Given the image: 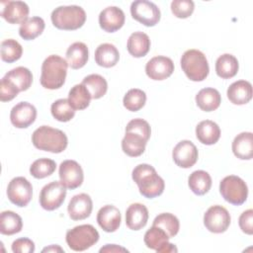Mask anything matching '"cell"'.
<instances>
[{
	"label": "cell",
	"mask_w": 253,
	"mask_h": 253,
	"mask_svg": "<svg viewBox=\"0 0 253 253\" xmlns=\"http://www.w3.org/2000/svg\"><path fill=\"white\" fill-rule=\"evenodd\" d=\"M131 177L144 198L153 199L164 192V180L157 174L155 168L149 164L142 163L135 166Z\"/></svg>",
	"instance_id": "obj_1"
},
{
	"label": "cell",
	"mask_w": 253,
	"mask_h": 253,
	"mask_svg": "<svg viewBox=\"0 0 253 253\" xmlns=\"http://www.w3.org/2000/svg\"><path fill=\"white\" fill-rule=\"evenodd\" d=\"M68 63L57 54L47 56L42 64L41 85L49 90L59 89L65 83Z\"/></svg>",
	"instance_id": "obj_2"
},
{
	"label": "cell",
	"mask_w": 253,
	"mask_h": 253,
	"mask_svg": "<svg viewBox=\"0 0 253 253\" xmlns=\"http://www.w3.org/2000/svg\"><path fill=\"white\" fill-rule=\"evenodd\" d=\"M32 142L34 146L40 150L61 153L67 147L68 138L66 134L58 128L42 126L33 132Z\"/></svg>",
	"instance_id": "obj_3"
},
{
	"label": "cell",
	"mask_w": 253,
	"mask_h": 253,
	"mask_svg": "<svg viewBox=\"0 0 253 253\" xmlns=\"http://www.w3.org/2000/svg\"><path fill=\"white\" fill-rule=\"evenodd\" d=\"M52 25L64 31H74L81 28L86 22L84 9L77 5L59 6L51 12Z\"/></svg>",
	"instance_id": "obj_4"
},
{
	"label": "cell",
	"mask_w": 253,
	"mask_h": 253,
	"mask_svg": "<svg viewBox=\"0 0 253 253\" xmlns=\"http://www.w3.org/2000/svg\"><path fill=\"white\" fill-rule=\"evenodd\" d=\"M182 70L192 81L199 82L205 80L210 72V66L206 55L199 49L186 50L180 60Z\"/></svg>",
	"instance_id": "obj_5"
},
{
	"label": "cell",
	"mask_w": 253,
	"mask_h": 253,
	"mask_svg": "<svg viewBox=\"0 0 253 253\" xmlns=\"http://www.w3.org/2000/svg\"><path fill=\"white\" fill-rule=\"evenodd\" d=\"M98 230L91 224H81L66 232L65 240L73 251H85L95 245L99 240Z\"/></svg>",
	"instance_id": "obj_6"
},
{
	"label": "cell",
	"mask_w": 253,
	"mask_h": 253,
	"mask_svg": "<svg viewBox=\"0 0 253 253\" xmlns=\"http://www.w3.org/2000/svg\"><path fill=\"white\" fill-rule=\"evenodd\" d=\"M219 193L227 203L241 206L247 200L248 187L240 177L229 175L220 181Z\"/></svg>",
	"instance_id": "obj_7"
},
{
	"label": "cell",
	"mask_w": 253,
	"mask_h": 253,
	"mask_svg": "<svg viewBox=\"0 0 253 253\" xmlns=\"http://www.w3.org/2000/svg\"><path fill=\"white\" fill-rule=\"evenodd\" d=\"M131 17L146 27H154L161 18L156 4L147 0H135L130 5Z\"/></svg>",
	"instance_id": "obj_8"
},
{
	"label": "cell",
	"mask_w": 253,
	"mask_h": 253,
	"mask_svg": "<svg viewBox=\"0 0 253 253\" xmlns=\"http://www.w3.org/2000/svg\"><path fill=\"white\" fill-rule=\"evenodd\" d=\"M66 197V188L59 181H53L44 185L40 193L39 202L45 211H54L64 202Z\"/></svg>",
	"instance_id": "obj_9"
},
{
	"label": "cell",
	"mask_w": 253,
	"mask_h": 253,
	"mask_svg": "<svg viewBox=\"0 0 253 253\" xmlns=\"http://www.w3.org/2000/svg\"><path fill=\"white\" fill-rule=\"evenodd\" d=\"M7 197L17 207H26L32 200L33 186L25 177H15L8 184Z\"/></svg>",
	"instance_id": "obj_10"
},
{
	"label": "cell",
	"mask_w": 253,
	"mask_h": 253,
	"mask_svg": "<svg viewBox=\"0 0 253 253\" xmlns=\"http://www.w3.org/2000/svg\"><path fill=\"white\" fill-rule=\"evenodd\" d=\"M231 217L228 211L222 206L215 205L208 209L204 214V224L212 233H222L230 225Z\"/></svg>",
	"instance_id": "obj_11"
},
{
	"label": "cell",
	"mask_w": 253,
	"mask_h": 253,
	"mask_svg": "<svg viewBox=\"0 0 253 253\" xmlns=\"http://www.w3.org/2000/svg\"><path fill=\"white\" fill-rule=\"evenodd\" d=\"M58 175L61 184L70 190L80 187L84 180L82 167L75 160H64L59 165Z\"/></svg>",
	"instance_id": "obj_12"
},
{
	"label": "cell",
	"mask_w": 253,
	"mask_h": 253,
	"mask_svg": "<svg viewBox=\"0 0 253 253\" xmlns=\"http://www.w3.org/2000/svg\"><path fill=\"white\" fill-rule=\"evenodd\" d=\"M199 152L196 145L190 140H181L178 142L173 151L172 158L175 164L181 168H191L198 161Z\"/></svg>",
	"instance_id": "obj_13"
},
{
	"label": "cell",
	"mask_w": 253,
	"mask_h": 253,
	"mask_svg": "<svg viewBox=\"0 0 253 253\" xmlns=\"http://www.w3.org/2000/svg\"><path fill=\"white\" fill-rule=\"evenodd\" d=\"M1 17L9 24H23L29 18V6L23 1H2Z\"/></svg>",
	"instance_id": "obj_14"
},
{
	"label": "cell",
	"mask_w": 253,
	"mask_h": 253,
	"mask_svg": "<svg viewBox=\"0 0 253 253\" xmlns=\"http://www.w3.org/2000/svg\"><path fill=\"white\" fill-rule=\"evenodd\" d=\"M174 63L170 57L158 55L149 59L145 65V73L152 80H164L172 75Z\"/></svg>",
	"instance_id": "obj_15"
},
{
	"label": "cell",
	"mask_w": 253,
	"mask_h": 253,
	"mask_svg": "<svg viewBox=\"0 0 253 253\" xmlns=\"http://www.w3.org/2000/svg\"><path fill=\"white\" fill-rule=\"evenodd\" d=\"M37 109L29 102H20L15 105L10 113L11 124L17 128H27L35 123Z\"/></svg>",
	"instance_id": "obj_16"
},
{
	"label": "cell",
	"mask_w": 253,
	"mask_h": 253,
	"mask_svg": "<svg viewBox=\"0 0 253 253\" xmlns=\"http://www.w3.org/2000/svg\"><path fill=\"white\" fill-rule=\"evenodd\" d=\"M126 21L124 11L117 6H109L99 14L100 28L107 33H115L120 30Z\"/></svg>",
	"instance_id": "obj_17"
},
{
	"label": "cell",
	"mask_w": 253,
	"mask_h": 253,
	"mask_svg": "<svg viewBox=\"0 0 253 253\" xmlns=\"http://www.w3.org/2000/svg\"><path fill=\"white\" fill-rule=\"evenodd\" d=\"M93 210V202L89 195L81 193L75 195L69 201L67 211L73 220H82L90 216Z\"/></svg>",
	"instance_id": "obj_18"
},
{
	"label": "cell",
	"mask_w": 253,
	"mask_h": 253,
	"mask_svg": "<svg viewBox=\"0 0 253 253\" xmlns=\"http://www.w3.org/2000/svg\"><path fill=\"white\" fill-rule=\"evenodd\" d=\"M122 221L121 211L113 205L102 207L97 213V222L106 232H115L119 229Z\"/></svg>",
	"instance_id": "obj_19"
},
{
	"label": "cell",
	"mask_w": 253,
	"mask_h": 253,
	"mask_svg": "<svg viewBox=\"0 0 253 253\" xmlns=\"http://www.w3.org/2000/svg\"><path fill=\"white\" fill-rule=\"evenodd\" d=\"M252 85L249 81L238 80L229 85L226 91L228 100L234 105H245L252 99Z\"/></svg>",
	"instance_id": "obj_20"
},
{
	"label": "cell",
	"mask_w": 253,
	"mask_h": 253,
	"mask_svg": "<svg viewBox=\"0 0 253 253\" xmlns=\"http://www.w3.org/2000/svg\"><path fill=\"white\" fill-rule=\"evenodd\" d=\"M148 215V210L143 204H131L126 211V224L131 230H139L146 225Z\"/></svg>",
	"instance_id": "obj_21"
},
{
	"label": "cell",
	"mask_w": 253,
	"mask_h": 253,
	"mask_svg": "<svg viewBox=\"0 0 253 253\" xmlns=\"http://www.w3.org/2000/svg\"><path fill=\"white\" fill-rule=\"evenodd\" d=\"M232 152L241 160H250L253 157V133L243 131L237 134L232 141Z\"/></svg>",
	"instance_id": "obj_22"
},
{
	"label": "cell",
	"mask_w": 253,
	"mask_h": 253,
	"mask_svg": "<svg viewBox=\"0 0 253 253\" xmlns=\"http://www.w3.org/2000/svg\"><path fill=\"white\" fill-rule=\"evenodd\" d=\"M196 136L203 144L212 145L216 143L220 137V128L213 121L205 120L197 125Z\"/></svg>",
	"instance_id": "obj_23"
},
{
	"label": "cell",
	"mask_w": 253,
	"mask_h": 253,
	"mask_svg": "<svg viewBox=\"0 0 253 253\" xmlns=\"http://www.w3.org/2000/svg\"><path fill=\"white\" fill-rule=\"evenodd\" d=\"M88 46L81 42H75L66 50V61L72 69L82 68L88 61Z\"/></svg>",
	"instance_id": "obj_24"
},
{
	"label": "cell",
	"mask_w": 253,
	"mask_h": 253,
	"mask_svg": "<svg viewBox=\"0 0 253 253\" xmlns=\"http://www.w3.org/2000/svg\"><path fill=\"white\" fill-rule=\"evenodd\" d=\"M150 39L143 32L132 33L127 40L126 48L130 55L133 57H143L150 49Z\"/></svg>",
	"instance_id": "obj_25"
},
{
	"label": "cell",
	"mask_w": 253,
	"mask_h": 253,
	"mask_svg": "<svg viewBox=\"0 0 253 253\" xmlns=\"http://www.w3.org/2000/svg\"><path fill=\"white\" fill-rule=\"evenodd\" d=\"M95 61L99 66L110 68L115 66L120 59L118 48L109 42L101 43L95 50Z\"/></svg>",
	"instance_id": "obj_26"
},
{
	"label": "cell",
	"mask_w": 253,
	"mask_h": 253,
	"mask_svg": "<svg viewBox=\"0 0 253 253\" xmlns=\"http://www.w3.org/2000/svg\"><path fill=\"white\" fill-rule=\"evenodd\" d=\"M196 104L204 112L216 110L221 103V96L214 88H203L196 95Z\"/></svg>",
	"instance_id": "obj_27"
},
{
	"label": "cell",
	"mask_w": 253,
	"mask_h": 253,
	"mask_svg": "<svg viewBox=\"0 0 253 253\" xmlns=\"http://www.w3.org/2000/svg\"><path fill=\"white\" fill-rule=\"evenodd\" d=\"M239 69L237 58L230 53H223L215 61V72L222 79L234 77Z\"/></svg>",
	"instance_id": "obj_28"
},
{
	"label": "cell",
	"mask_w": 253,
	"mask_h": 253,
	"mask_svg": "<svg viewBox=\"0 0 253 253\" xmlns=\"http://www.w3.org/2000/svg\"><path fill=\"white\" fill-rule=\"evenodd\" d=\"M146 143L147 141L142 136L135 132L126 131L122 139V149L127 156L137 157L144 152Z\"/></svg>",
	"instance_id": "obj_29"
},
{
	"label": "cell",
	"mask_w": 253,
	"mask_h": 253,
	"mask_svg": "<svg viewBox=\"0 0 253 253\" xmlns=\"http://www.w3.org/2000/svg\"><path fill=\"white\" fill-rule=\"evenodd\" d=\"M190 190L197 196L207 194L211 187V177L204 170H196L192 172L188 178Z\"/></svg>",
	"instance_id": "obj_30"
},
{
	"label": "cell",
	"mask_w": 253,
	"mask_h": 253,
	"mask_svg": "<svg viewBox=\"0 0 253 253\" xmlns=\"http://www.w3.org/2000/svg\"><path fill=\"white\" fill-rule=\"evenodd\" d=\"M9 81H11L20 92L28 90L33 83V74L27 67L18 66L16 68L8 71L5 76Z\"/></svg>",
	"instance_id": "obj_31"
},
{
	"label": "cell",
	"mask_w": 253,
	"mask_h": 253,
	"mask_svg": "<svg viewBox=\"0 0 253 253\" xmlns=\"http://www.w3.org/2000/svg\"><path fill=\"white\" fill-rule=\"evenodd\" d=\"M23 220L22 217L12 211H4L0 214V232L4 235H13L22 230Z\"/></svg>",
	"instance_id": "obj_32"
},
{
	"label": "cell",
	"mask_w": 253,
	"mask_h": 253,
	"mask_svg": "<svg viewBox=\"0 0 253 253\" xmlns=\"http://www.w3.org/2000/svg\"><path fill=\"white\" fill-rule=\"evenodd\" d=\"M91 95L88 89L81 83L74 85L68 93V102L71 107L76 110H84L90 105Z\"/></svg>",
	"instance_id": "obj_33"
},
{
	"label": "cell",
	"mask_w": 253,
	"mask_h": 253,
	"mask_svg": "<svg viewBox=\"0 0 253 253\" xmlns=\"http://www.w3.org/2000/svg\"><path fill=\"white\" fill-rule=\"evenodd\" d=\"M45 27L44 21L41 17L29 18L19 28V35L26 41H32L38 38L43 32Z\"/></svg>",
	"instance_id": "obj_34"
},
{
	"label": "cell",
	"mask_w": 253,
	"mask_h": 253,
	"mask_svg": "<svg viewBox=\"0 0 253 253\" xmlns=\"http://www.w3.org/2000/svg\"><path fill=\"white\" fill-rule=\"evenodd\" d=\"M82 84L88 89L92 99L102 98L108 90V83L106 79L99 74H90L87 75Z\"/></svg>",
	"instance_id": "obj_35"
},
{
	"label": "cell",
	"mask_w": 253,
	"mask_h": 253,
	"mask_svg": "<svg viewBox=\"0 0 253 253\" xmlns=\"http://www.w3.org/2000/svg\"><path fill=\"white\" fill-rule=\"evenodd\" d=\"M152 225L158 226L161 229H163L170 238L174 237L180 229L179 219L177 218L176 215L170 212H162L158 214L154 218Z\"/></svg>",
	"instance_id": "obj_36"
},
{
	"label": "cell",
	"mask_w": 253,
	"mask_h": 253,
	"mask_svg": "<svg viewBox=\"0 0 253 253\" xmlns=\"http://www.w3.org/2000/svg\"><path fill=\"white\" fill-rule=\"evenodd\" d=\"M0 52L1 59L3 61L12 63L21 58L23 54V47L16 40L7 39L1 42Z\"/></svg>",
	"instance_id": "obj_37"
},
{
	"label": "cell",
	"mask_w": 253,
	"mask_h": 253,
	"mask_svg": "<svg viewBox=\"0 0 253 253\" xmlns=\"http://www.w3.org/2000/svg\"><path fill=\"white\" fill-rule=\"evenodd\" d=\"M146 102V94L138 88L129 89L123 99L124 107L130 112H137L142 109Z\"/></svg>",
	"instance_id": "obj_38"
},
{
	"label": "cell",
	"mask_w": 253,
	"mask_h": 253,
	"mask_svg": "<svg viewBox=\"0 0 253 253\" xmlns=\"http://www.w3.org/2000/svg\"><path fill=\"white\" fill-rule=\"evenodd\" d=\"M50 112L52 117L62 123L69 122L75 115V110L71 107L68 99H58L51 104Z\"/></svg>",
	"instance_id": "obj_39"
},
{
	"label": "cell",
	"mask_w": 253,
	"mask_h": 253,
	"mask_svg": "<svg viewBox=\"0 0 253 253\" xmlns=\"http://www.w3.org/2000/svg\"><path fill=\"white\" fill-rule=\"evenodd\" d=\"M56 163L49 158H40L35 160L30 166V173L36 179H43L55 171Z\"/></svg>",
	"instance_id": "obj_40"
},
{
	"label": "cell",
	"mask_w": 253,
	"mask_h": 253,
	"mask_svg": "<svg viewBox=\"0 0 253 253\" xmlns=\"http://www.w3.org/2000/svg\"><path fill=\"white\" fill-rule=\"evenodd\" d=\"M169 239L170 237L168 236V234L163 229L155 225H152L145 232L143 238L146 247L152 250L158 249L163 243L169 241Z\"/></svg>",
	"instance_id": "obj_41"
},
{
	"label": "cell",
	"mask_w": 253,
	"mask_h": 253,
	"mask_svg": "<svg viewBox=\"0 0 253 253\" xmlns=\"http://www.w3.org/2000/svg\"><path fill=\"white\" fill-rule=\"evenodd\" d=\"M195 9V3L192 0H173L171 2V12L179 19L189 18Z\"/></svg>",
	"instance_id": "obj_42"
},
{
	"label": "cell",
	"mask_w": 253,
	"mask_h": 253,
	"mask_svg": "<svg viewBox=\"0 0 253 253\" xmlns=\"http://www.w3.org/2000/svg\"><path fill=\"white\" fill-rule=\"evenodd\" d=\"M131 131L142 136L146 141H148L151 134V127L149 124L143 119H133L129 121L126 126V132Z\"/></svg>",
	"instance_id": "obj_43"
},
{
	"label": "cell",
	"mask_w": 253,
	"mask_h": 253,
	"mask_svg": "<svg viewBox=\"0 0 253 253\" xmlns=\"http://www.w3.org/2000/svg\"><path fill=\"white\" fill-rule=\"evenodd\" d=\"M18 88L7 78L3 77L0 82V100L2 102H9L19 94Z\"/></svg>",
	"instance_id": "obj_44"
},
{
	"label": "cell",
	"mask_w": 253,
	"mask_h": 253,
	"mask_svg": "<svg viewBox=\"0 0 253 253\" xmlns=\"http://www.w3.org/2000/svg\"><path fill=\"white\" fill-rule=\"evenodd\" d=\"M11 248L14 253H33L35 251V243L30 238L22 237L13 241Z\"/></svg>",
	"instance_id": "obj_45"
},
{
	"label": "cell",
	"mask_w": 253,
	"mask_h": 253,
	"mask_svg": "<svg viewBox=\"0 0 253 253\" xmlns=\"http://www.w3.org/2000/svg\"><path fill=\"white\" fill-rule=\"evenodd\" d=\"M238 223L242 232L251 235L253 233V211L249 209L243 211L239 216Z\"/></svg>",
	"instance_id": "obj_46"
},
{
	"label": "cell",
	"mask_w": 253,
	"mask_h": 253,
	"mask_svg": "<svg viewBox=\"0 0 253 253\" xmlns=\"http://www.w3.org/2000/svg\"><path fill=\"white\" fill-rule=\"evenodd\" d=\"M100 252H108V253H113V252H128L126 248H124L122 246H119L117 244H106L104 247L100 249Z\"/></svg>",
	"instance_id": "obj_47"
},
{
	"label": "cell",
	"mask_w": 253,
	"mask_h": 253,
	"mask_svg": "<svg viewBox=\"0 0 253 253\" xmlns=\"http://www.w3.org/2000/svg\"><path fill=\"white\" fill-rule=\"evenodd\" d=\"M157 253H173V252H177L178 251V249H177V247L174 245V244H172V243H170L169 241H167V242H165V243H163L158 249H156L155 250Z\"/></svg>",
	"instance_id": "obj_48"
},
{
	"label": "cell",
	"mask_w": 253,
	"mask_h": 253,
	"mask_svg": "<svg viewBox=\"0 0 253 253\" xmlns=\"http://www.w3.org/2000/svg\"><path fill=\"white\" fill-rule=\"evenodd\" d=\"M42 252H64V250L59 245H49L42 250Z\"/></svg>",
	"instance_id": "obj_49"
}]
</instances>
